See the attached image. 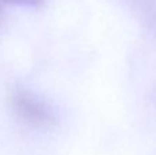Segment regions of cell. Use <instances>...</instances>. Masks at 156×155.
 Here are the masks:
<instances>
[{
    "instance_id": "cell-1",
    "label": "cell",
    "mask_w": 156,
    "mask_h": 155,
    "mask_svg": "<svg viewBox=\"0 0 156 155\" xmlns=\"http://www.w3.org/2000/svg\"><path fill=\"white\" fill-rule=\"evenodd\" d=\"M11 106L21 120L38 128H48L56 122L52 107L36 93L19 88L11 95Z\"/></svg>"
},
{
    "instance_id": "cell-2",
    "label": "cell",
    "mask_w": 156,
    "mask_h": 155,
    "mask_svg": "<svg viewBox=\"0 0 156 155\" xmlns=\"http://www.w3.org/2000/svg\"><path fill=\"white\" fill-rule=\"evenodd\" d=\"M134 3L141 8V13L145 14L152 23L156 25V0H134Z\"/></svg>"
},
{
    "instance_id": "cell-3",
    "label": "cell",
    "mask_w": 156,
    "mask_h": 155,
    "mask_svg": "<svg viewBox=\"0 0 156 155\" xmlns=\"http://www.w3.org/2000/svg\"><path fill=\"white\" fill-rule=\"evenodd\" d=\"M2 2L15 5H25V7H36V5L41 4L43 0H2Z\"/></svg>"
}]
</instances>
